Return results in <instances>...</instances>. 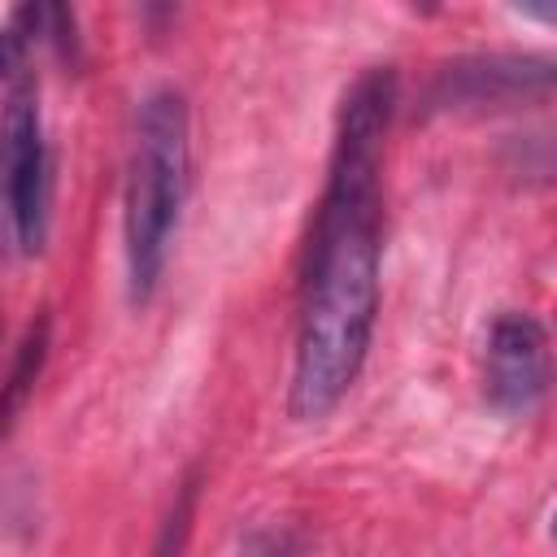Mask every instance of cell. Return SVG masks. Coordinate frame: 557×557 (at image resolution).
I'll return each mask as SVG.
<instances>
[{"mask_svg":"<svg viewBox=\"0 0 557 557\" xmlns=\"http://www.w3.org/2000/svg\"><path fill=\"white\" fill-rule=\"evenodd\" d=\"M48 200H52V165L39 122L35 83L17 78L0 117V213L17 252L35 257L48 239Z\"/></svg>","mask_w":557,"mask_h":557,"instance_id":"3957f363","label":"cell"},{"mask_svg":"<svg viewBox=\"0 0 557 557\" xmlns=\"http://www.w3.org/2000/svg\"><path fill=\"white\" fill-rule=\"evenodd\" d=\"M183 196H187V104L174 87H161L139 104L131 165H126L122 235H126L131 300H148L157 292Z\"/></svg>","mask_w":557,"mask_h":557,"instance_id":"7a4b0ae2","label":"cell"},{"mask_svg":"<svg viewBox=\"0 0 557 557\" xmlns=\"http://www.w3.org/2000/svg\"><path fill=\"white\" fill-rule=\"evenodd\" d=\"M187 518H191V487L178 496V509H174V518H170V527H165V535H161V544H157L152 557H178L183 535H187Z\"/></svg>","mask_w":557,"mask_h":557,"instance_id":"8992f818","label":"cell"},{"mask_svg":"<svg viewBox=\"0 0 557 557\" xmlns=\"http://www.w3.org/2000/svg\"><path fill=\"white\" fill-rule=\"evenodd\" d=\"M44 352H48V322L39 318V322H30V331H26L22 348H17V361H13L9 379L0 383V440L9 435L13 418L22 413L30 387H35V379H39V370H44Z\"/></svg>","mask_w":557,"mask_h":557,"instance_id":"5b68a950","label":"cell"},{"mask_svg":"<svg viewBox=\"0 0 557 557\" xmlns=\"http://www.w3.org/2000/svg\"><path fill=\"white\" fill-rule=\"evenodd\" d=\"M396 104V74L366 70L344 104L331 148L326 196L318 205L300 278V322L287 409L296 422L326 418L357 383L379 313V222H383V139Z\"/></svg>","mask_w":557,"mask_h":557,"instance_id":"6da1fadb","label":"cell"},{"mask_svg":"<svg viewBox=\"0 0 557 557\" xmlns=\"http://www.w3.org/2000/svg\"><path fill=\"white\" fill-rule=\"evenodd\" d=\"M483 392L492 409L527 418L548 392V335L531 313H500L487 331Z\"/></svg>","mask_w":557,"mask_h":557,"instance_id":"277c9868","label":"cell"},{"mask_svg":"<svg viewBox=\"0 0 557 557\" xmlns=\"http://www.w3.org/2000/svg\"><path fill=\"white\" fill-rule=\"evenodd\" d=\"M239 557H287V553H283L278 535H270V531H257V535L244 544V553H239Z\"/></svg>","mask_w":557,"mask_h":557,"instance_id":"52a82bcc","label":"cell"}]
</instances>
